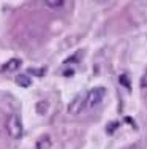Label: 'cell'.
Wrapping results in <instances>:
<instances>
[{
    "mask_svg": "<svg viewBox=\"0 0 147 149\" xmlns=\"http://www.w3.org/2000/svg\"><path fill=\"white\" fill-rule=\"evenodd\" d=\"M6 132H8L10 138L11 140H21L24 133V125L22 120H21L19 114H10L8 119H6Z\"/></svg>",
    "mask_w": 147,
    "mask_h": 149,
    "instance_id": "6da1fadb",
    "label": "cell"
},
{
    "mask_svg": "<svg viewBox=\"0 0 147 149\" xmlns=\"http://www.w3.org/2000/svg\"><path fill=\"white\" fill-rule=\"evenodd\" d=\"M104 94H106V89H104V87H93V89H90L86 94V108L92 109V108H95V106H98L103 102Z\"/></svg>",
    "mask_w": 147,
    "mask_h": 149,
    "instance_id": "7a4b0ae2",
    "label": "cell"
},
{
    "mask_svg": "<svg viewBox=\"0 0 147 149\" xmlns=\"http://www.w3.org/2000/svg\"><path fill=\"white\" fill-rule=\"evenodd\" d=\"M84 108H86V94H79L78 97L71 102L68 111L71 113V114H79Z\"/></svg>",
    "mask_w": 147,
    "mask_h": 149,
    "instance_id": "3957f363",
    "label": "cell"
},
{
    "mask_svg": "<svg viewBox=\"0 0 147 149\" xmlns=\"http://www.w3.org/2000/svg\"><path fill=\"white\" fill-rule=\"evenodd\" d=\"M19 67H21V59H11V60H8V62L2 67V72L11 73V72H14V70H17Z\"/></svg>",
    "mask_w": 147,
    "mask_h": 149,
    "instance_id": "277c9868",
    "label": "cell"
},
{
    "mask_svg": "<svg viewBox=\"0 0 147 149\" xmlns=\"http://www.w3.org/2000/svg\"><path fill=\"white\" fill-rule=\"evenodd\" d=\"M37 149H52V140L48 135H43V136L38 138L37 141Z\"/></svg>",
    "mask_w": 147,
    "mask_h": 149,
    "instance_id": "5b68a950",
    "label": "cell"
},
{
    "mask_svg": "<svg viewBox=\"0 0 147 149\" xmlns=\"http://www.w3.org/2000/svg\"><path fill=\"white\" fill-rule=\"evenodd\" d=\"M16 84L21 87H29L32 84V78L29 74H17L16 76Z\"/></svg>",
    "mask_w": 147,
    "mask_h": 149,
    "instance_id": "8992f818",
    "label": "cell"
},
{
    "mask_svg": "<svg viewBox=\"0 0 147 149\" xmlns=\"http://www.w3.org/2000/svg\"><path fill=\"white\" fill-rule=\"evenodd\" d=\"M35 109H37L38 114L44 116L48 113V109H49V102L48 100H40L37 105H35Z\"/></svg>",
    "mask_w": 147,
    "mask_h": 149,
    "instance_id": "52a82bcc",
    "label": "cell"
},
{
    "mask_svg": "<svg viewBox=\"0 0 147 149\" xmlns=\"http://www.w3.org/2000/svg\"><path fill=\"white\" fill-rule=\"evenodd\" d=\"M44 5H46L48 8H62V6L65 5V0H46Z\"/></svg>",
    "mask_w": 147,
    "mask_h": 149,
    "instance_id": "ba28073f",
    "label": "cell"
},
{
    "mask_svg": "<svg viewBox=\"0 0 147 149\" xmlns=\"http://www.w3.org/2000/svg\"><path fill=\"white\" fill-rule=\"evenodd\" d=\"M119 81H120V84H122L124 87L131 89V83H130V78H128V74H120V76H119Z\"/></svg>",
    "mask_w": 147,
    "mask_h": 149,
    "instance_id": "9c48e42d",
    "label": "cell"
},
{
    "mask_svg": "<svg viewBox=\"0 0 147 149\" xmlns=\"http://www.w3.org/2000/svg\"><path fill=\"white\" fill-rule=\"evenodd\" d=\"M141 87L142 89H147V70L142 73V76H141Z\"/></svg>",
    "mask_w": 147,
    "mask_h": 149,
    "instance_id": "30bf717a",
    "label": "cell"
},
{
    "mask_svg": "<svg viewBox=\"0 0 147 149\" xmlns=\"http://www.w3.org/2000/svg\"><path fill=\"white\" fill-rule=\"evenodd\" d=\"M125 149H142V144L141 143H133V144H130V146H127Z\"/></svg>",
    "mask_w": 147,
    "mask_h": 149,
    "instance_id": "8fae6325",
    "label": "cell"
},
{
    "mask_svg": "<svg viewBox=\"0 0 147 149\" xmlns=\"http://www.w3.org/2000/svg\"><path fill=\"white\" fill-rule=\"evenodd\" d=\"M29 73H37V74H43L44 73V70L41 68V70H33V68H30L29 70Z\"/></svg>",
    "mask_w": 147,
    "mask_h": 149,
    "instance_id": "7c38bea8",
    "label": "cell"
}]
</instances>
